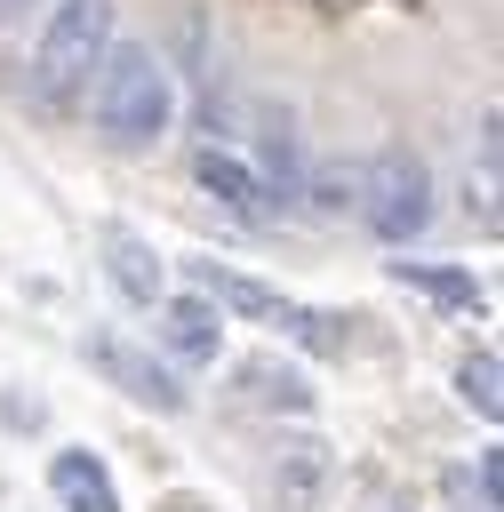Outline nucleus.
Segmentation results:
<instances>
[{
    "label": "nucleus",
    "instance_id": "nucleus-11",
    "mask_svg": "<svg viewBox=\"0 0 504 512\" xmlns=\"http://www.w3.org/2000/svg\"><path fill=\"white\" fill-rule=\"evenodd\" d=\"M240 392H248L256 408H288V416L312 408V384H304L296 368H280V360H240Z\"/></svg>",
    "mask_w": 504,
    "mask_h": 512
},
{
    "label": "nucleus",
    "instance_id": "nucleus-5",
    "mask_svg": "<svg viewBox=\"0 0 504 512\" xmlns=\"http://www.w3.org/2000/svg\"><path fill=\"white\" fill-rule=\"evenodd\" d=\"M160 344H168V360H184V368H208L216 352H224V320H216V304L192 288V296H168L160 304Z\"/></svg>",
    "mask_w": 504,
    "mask_h": 512
},
{
    "label": "nucleus",
    "instance_id": "nucleus-16",
    "mask_svg": "<svg viewBox=\"0 0 504 512\" xmlns=\"http://www.w3.org/2000/svg\"><path fill=\"white\" fill-rule=\"evenodd\" d=\"M376 512H400V504H376Z\"/></svg>",
    "mask_w": 504,
    "mask_h": 512
},
{
    "label": "nucleus",
    "instance_id": "nucleus-14",
    "mask_svg": "<svg viewBox=\"0 0 504 512\" xmlns=\"http://www.w3.org/2000/svg\"><path fill=\"white\" fill-rule=\"evenodd\" d=\"M496 504H504V456L480 448V512H496Z\"/></svg>",
    "mask_w": 504,
    "mask_h": 512
},
{
    "label": "nucleus",
    "instance_id": "nucleus-1",
    "mask_svg": "<svg viewBox=\"0 0 504 512\" xmlns=\"http://www.w3.org/2000/svg\"><path fill=\"white\" fill-rule=\"evenodd\" d=\"M80 104L96 112V136H104L112 152H152V144L176 128V72H168V56H152L144 40H112Z\"/></svg>",
    "mask_w": 504,
    "mask_h": 512
},
{
    "label": "nucleus",
    "instance_id": "nucleus-4",
    "mask_svg": "<svg viewBox=\"0 0 504 512\" xmlns=\"http://www.w3.org/2000/svg\"><path fill=\"white\" fill-rule=\"evenodd\" d=\"M88 360H96L128 400H144V408H160V416H176V408H184V384H176L144 344H128V336H88Z\"/></svg>",
    "mask_w": 504,
    "mask_h": 512
},
{
    "label": "nucleus",
    "instance_id": "nucleus-15",
    "mask_svg": "<svg viewBox=\"0 0 504 512\" xmlns=\"http://www.w3.org/2000/svg\"><path fill=\"white\" fill-rule=\"evenodd\" d=\"M32 8H40V0H0V24H24Z\"/></svg>",
    "mask_w": 504,
    "mask_h": 512
},
{
    "label": "nucleus",
    "instance_id": "nucleus-10",
    "mask_svg": "<svg viewBox=\"0 0 504 512\" xmlns=\"http://www.w3.org/2000/svg\"><path fill=\"white\" fill-rule=\"evenodd\" d=\"M384 272H392L400 288H416V296L448 304V312H472V304H480V280H472L464 264H416V256H392Z\"/></svg>",
    "mask_w": 504,
    "mask_h": 512
},
{
    "label": "nucleus",
    "instance_id": "nucleus-12",
    "mask_svg": "<svg viewBox=\"0 0 504 512\" xmlns=\"http://www.w3.org/2000/svg\"><path fill=\"white\" fill-rule=\"evenodd\" d=\"M256 184L272 192V208H296V192H304V160H296V128H288V120L264 128V176H256Z\"/></svg>",
    "mask_w": 504,
    "mask_h": 512
},
{
    "label": "nucleus",
    "instance_id": "nucleus-9",
    "mask_svg": "<svg viewBox=\"0 0 504 512\" xmlns=\"http://www.w3.org/2000/svg\"><path fill=\"white\" fill-rule=\"evenodd\" d=\"M48 488H56L64 512H120V488H112V472H104L88 448H64V456L48 464Z\"/></svg>",
    "mask_w": 504,
    "mask_h": 512
},
{
    "label": "nucleus",
    "instance_id": "nucleus-2",
    "mask_svg": "<svg viewBox=\"0 0 504 512\" xmlns=\"http://www.w3.org/2000/svg\"><path fill=\"white\" fill-rule=\"evenodd\" d=\"M104 48H112V0H56L48 24H40L32 72H24V80H32V104H40V112H72V104L88 96Z\"/></svg>",
    "mask_w": 504,
    "mask_h": 512
},
{
    "label": "nucleus",
    "instance_id": "nucleus-7",
    "mask_svg": "<svg viewBox=\"0 0 504 512\" xmlns=\"http://www.w3.org/2000/svg\"><path fill=\"white\" fill-rule=\"evenodd\" d=\"M104 272H112V288H120L128 304H160V256H152L144 232L112 224V232H104Z\"/></svg>",
    "mask_w": 504,
    "mask_h": 512
},
{
    "label": "nucleus",
    "instance_id": "nucleus-6",
    "mask_svg": "<svg viewBox=\"0 0 504 512\" xmlns=\"http://www.w3.org/2000/svg\"><path fill=\"white\" fill-rule=\"evenodd\" d=\"M192 176H200V192H208V200H224L240 224H272V216H280V208H272V192L256 184V168H248L240 152H216V144H208V152L192 160Z\"/></svg>",
    "mask_w": 504,
    "mask_h": 512
},
{
    "label": "nucleus",
    "instance_id": "nucleus-13",
    "mask_svg": "<svg viewBox=\"0 0 504 512\" xmlns=\"http://www.w3.org/2000/svg\"><path fill=\"white\" fill-rule=\"evenodd\" d=\"M496 352H464V368H456V392H464V408L480 416V424H496L504 416V392H496Z\"/></svg>",
    "mask_w": 504,
    "mask_h": 512
},
{
    "label": "nucleus",
    "instance_id": "nucleus-3",
    "mask_svg": "<svg viewBox=\"0 0 504 512\" xmlns=\"http://www.w3.org/2000/svg\"><path fill=\"white\" fill-rule=\"evenodd\" d=\"M352 208H360V224H368L376 240L408 248V240L432 224V168H424L416 152H376V160L352 176Z\"/></svg>",
    "mask_w": 504,
    "mask_h": 512
},
{
    "label": "nucleus",
    "instance_id": "nucleus-8",
    "mask_svg": "<svg viewBox=\"0 0 504 512\" xmlns=\"http://www.w3.org/2000/svg\"><path fill=\"white\" fill-rule=\"evenodd\" d=\"M320 488H328V448H320V440H280V456H272V496H280V512H312Z\"/></svg>",
    "mask_w": 504,
    "mask_h": 512
}]
</instances>
